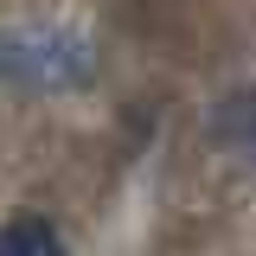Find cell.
<instances>
[{
	"label": "cell",
	"mask_w": 256,
	"mask_h": 256,
	"mask_svg": "<svg viewBox=\"0 0 256 256\" xmlns=\"http://www.w3.org/2000/svg\"><path fill=\"white\" fill-rule=\"evenodd\" d=\"M0 256H64V230L38 212H13L0 224Z\"/></svg>",
	"instance_id": "cell-2"
},
{
	"label": "cell",
	"mask_w": 256,
	"mask_h": 256,
	"mask_svg": "<svg viewBox=\"0 0 256 256\" xmlns=\"http://www.w3.org/2000/svg\"><path fill=\"white\" fill-rule=\"evenodd\" d=\"M0 77L26 96H64L96 77V52L64 26H20L0 32Z\"/></svg>",
	"instance_id": "cell-1"
}]
</instances>
